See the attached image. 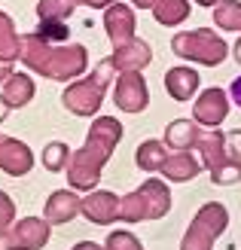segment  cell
<instances>
[{
	"label": "cell",
	"instance_id": "obj_27",
	"mask_svg": "<svg viewBox=\"0 0 241 250\" xmlns=\"http://www.w3.org/2000/svg\"><path fill=\"white\" fill-rule=\"evenodd\" d=\"M12 217H16V202L6 192H0V235L12 226Z\"/></svg>",
	"mask_w": 241,
	"mask_h": 250
},
{
	"label": "cell",
	"instance_id": "obj_1",
	"mask_svg": "<svg viewBox=\"0 0 241 250\" xmlns=\"http://www.w3.org/2000/svg\"><path fill=\"white\" fill-rule=\"evenodd\" d=\"M119 137H122L119 119H113V116H98L95 119V125L88 128L86 144L73 153L70 165H67V183L73 189H83V192L95 189L107 159L113 156V149L119 144Z\"/></svg>",
	"mask_w": 241,
	"mask_h": 250
},
{
	"label": "cell",
	"instance_id": "obj_4",
	"mask_svg": "<svg viewBox=\"0 0 241 250\" xmlns=\"http://www.w3.org/2000/svg\"><path fill=\"white\" fill-rule=\"evenodd\" d=\"M171 210V192L162 180L150 177L141 189H134L122 198L119 205V220L122 223H144V220H159Z\"/></svg>",
	"mask_w": 241,
	"mask_h": 250
},
{
	"label": "cell",
	"instance_id": "obj_24",
	"mask_svg": "<svg viewBox=\"0 0 241 250\" xmlns=\"http://www.w3.org/2000/svg\"><path fill=\"white\" fill-rule=\"evenodd\" d=\"M70 149H67V144H61V141H52V144H46V149H43V168L46 171H52V174H58L61 168L67 171V165H70Z\"/></svg>",
	"mask_w": 241,
	"mask_h": 250
},
{
	"label": "cell",
	"instance_id": "obj_30",
	"mask_svg": "<svg viewBox=\"0 0 241 250\" xmlns=\"http://www.w3.org/2000/svg\"><path fill=\"white\" fill-rule=\"evenodd\" d=\"M229 95H232V101L241 107V77H238V80H232V85H229Z\"/></svg>",
	"mask_w": 241,
	"mask_h": 250
},
{
	"label": "cell",
	"instance_id": "obj_28",
	"mask_svg": "<svg viewBox=\"0 0 241 250\" xmlns=\"http://www.w3.org/2000/svg\"><path fill=\"white\" fill-rule=\"evenodd\" d=\"M43 37V40H49V43H65L67 40V28H65V21L61 24H40V31H37Z\"/></svg>",
	"mask_w": 241,
	"mask_h": 250
},
{
	"label": "cell",
	"instance_id": "obj_26",
	"mask_svg": "<svg viewBox=\"0 0 241 250\" xmlns=\"http://www.w3.org/2000/svg\"><path fill=\"white\" fill-rule=\"evenodd\" d=\"M107 250H144V244L137 241L131 232L116 229V232H110V238H107Z\"/></svg>",
	"mask_w": 241,
	"mask_h": 250
},
{
	"label": "cell",
	"instance_id": "obj_21",
	"mask_svg": "<svg viewBox=\"0 0 241 250\" xmlns=\"http://www.w3.org/2000/svg\"><path fill=\"white\" fill-rule=\"evenodd\" d=\"M3 98L9 101V107H24L34 98V80L28 73H12L3 83Z\"/></svg>",
	"mask_w": 241,
	"mask_h": 250
},
{
	"label": "cell",
	"instance_id": "obj_15",
	"mask_svg": "<svg viewBox=\"0 0 241 250\" xmlns=\"http://www.w3.org/2000/svg\"><path fill=\"white\" fill-rule=\"evenodd\" d=\"M22 58V40L16 37L12 19L0 12V83L12 77V61Z\"/></svg>",
	"mask_w": 241,
	"mask_h": 250
},
{
	"label": "cell",
	"instance_id": "obj_20",
	"mask_svg": "<svg viewBox=\"0 0 241 250\" xmlns=\"http://www.w3.org/2000/svg\"><path fill=\"white\" fill-rule=\"evenodd\" d=\"M168 144L165 141H144L141 146H137V153H134V162H137V168L147 171V174H153V171H162L165 165V159H168Z\"/></svg>",
	"mask_w": 241,
	"mask_h": 250
},
{
	"label": "cell",
	"instance_id": "obj_32",
	"mask_svg": "<svg viewBox=\"0 0 241 250\" xmlns=\"http://www.w3.org/2000/svg\"><path fill=\"white\" fill-rule=\"evenodd\" d=\"M6 113H9V101H6V98H3V95H0V122H3V119H6Z\"/></svg>",
	"mask_w": 241,
	"mask_h": 250
},
{
	"label": "cell",
	"instance_id": "obj_7",
	"mask_svg": "<svg viewBox=\"0 0 241 250\" xmlns=\"http://www.w3.org/2000/svg\"><path fill=\"white\" fill-rule=\"evenodd\" d=\"M229 226V214L217 202H208L205 208H198V214L193 217L189 229L180 241V250H211L214 241L223 235V229Z\"/></svg>",
	"mask_w": 241,
	"mask_h": 250
},
{
	"label": "cell",
	"instance_id": "obj_34",
	"mask_svg": "<svg viewBox=\"0 0 241 250\" xmlns=\"http://www.w3.org/2000/svg\"><path fill=\"white\" fill-rule=\"evenodd\" d=\"M88 6H113V0H83Z\"/></svg>",
	"mask_w": 241,
	"mask_h": 250
},
{
	"label": "cell",
	"instance_id": "obj_31",
	"mask_svg": "<svg viewBox=\"0 0 241 250\" xmlns=\"http://www.w3.org/2000/svg\"><path fill=\"white\" fill-rule=\"evenodd\" d=\"M73 250H104V247H101V244H95V241H80V244L73 247Z\"/></svg>",
	"mask_w": 241,
	"mask_h": 250
},
{
	"label": "cell",
	"instance_id": "obj_23",
	"mask_svg": "<svg viewBox=\"0 0 241 250\" xmlns=\"http://www.w3.org/2000/svg\"><path fill=\"white\" fill-rule=\"evenodd\" d=\"M70 12H73V0H40V6H37L40 24H61Z\"/></svg>",
	"mask_w": 241,
	"mask_h": 250
},
{
	"label": "cell",
	"instance_id": "obj_25",
	"mask_svg": "<svg viewBox=\"0 0 241 250\" xmlns=\"http://www.w3.org/2000/svg\"><path fill=\"white\" fill-rule=\"evenodd\" d=\"M214 21L223 31H241V3L238 0H223V3L214 9Z\"/></svg>",
	"mask_w": 241,
	"mask_h": 250
},
{
	"label": "cell",
	"instance_id": "obj_36",
	"mask_svg": "<svg viewBox=\"0 0 241 250\" xmlns=\"http://www.w3.org/2000/svg\"><path fill=\"white\" fill-rule=\"evenodd\" d=\"M232 55H235V61H241V40L235 43V49H232Z\"/></svg>",
	"mask_w": 241,
	"mask_h": 250
},
{
	"label": "cell",
	"instance_id": "obj_9",
	"mask_svg": "<svg viewBox=\"0 0 241 250\" xmlns=\"http://www.w3.org/2000/svg\"><path fill=\"white\" fill-rule=\"evenodd\" d=\"M113 101H116V107L125 110V113H141V110H147L150 92H147V83L141 77V70L119 73L116 89H113Z\"/></svg>",
	"mask_w": 241,
	"mask_h": 250
},
{
	"label": "cell",
	"instance_id": "obj_3",
	"mask_svg": "<svg viewBox=\"0 0 241 250\" xmlns=\"http://www.w3.org/2000/svg\"><path fill=\"white\" fill-rule=\"evenodd\" d=\"M113 73H116V67H113V61H101V64L88 73L86 80H77L70 83L65 95H61V104H65L73 116H95L98 107L104 104V95L110 89V80Z\"/></svg>",
	"mask_w": 241,
	"mask_h": 250
},
{
	"label": "cell",
	"instance_id": "obj_6",
	"mask_svg": "<svg viewBox=\"0 0 241 250\" xmlns=\"http://www.w3.org/2000/svg\"><path fill=\"white\" fill-rule=\"evenodd\" d=\"M198 153H201V162L205 168L211 171V180L217 186H229L235 180H241V165L232 162L229 149H226V131L220 128H208L198 141Z\"/></svg>",
	"mask_w": 241,
	"mask_h": 250
},
{
	"label": "cell",
	"instance_id": "obj_17",
	"mask_svg": "<svg viewBox=\"0 0 241 250\" xmlns=\"http://www.w3.org/2000/svg\"><path fill=\"white\" fill-rule=\"evenodd\" d=\"M77 214H83V202H80V198L73 195L70 189H58V192L49 195L43 220H49V223H55V226H61V223H70Z\"/></svg>",
	"mask_w": 241,
	"mask_h": 250
},
{
	"label": "cell",
	"instance_id": "obj_22",
	"mask_svg": "<svg viewBox=\"0 0 241 250\" xmlns=\"http://www.w3.org/2000/svg\"><path fill=\"white\" fill-rule=\"evenodd\" d=\"M153 16L159 24H168V28H174V24H180L186 16H189V3L186 0H159Z\"/></svg>",
	"mask_w": 241,
	"mask_h": 250
},
{
	"label": "cell",
	"instance_id": "obj_10",
	"mask_svg": "<svg viewBox=\"0 0 241 250\" xmlns=\"http://www.w3.org/2000/svg\"><path fill=\"white\" fill-rule=\"evenodd\" d=\"M229 113V95L223 89H205L193 104V119L205 128H217Z\"/></svg>",
	"mask_w": 241,
	"mask_h": 250
},
{
	"label": "cell",
	"instance_id": "obj_16",
	"mask_svg": "<svg viewBox=\"0 0 241 250\" xmlns=\"http://www.w3.org/2000/svg\"><path fill=\"white\" fill-rule=\"evenodd\" d=\"M196 119H174L168 128H165V144L174 153H189L196 149L198 141H201V128H196Z\"/></svg>",
	"mask_w": 241,
	"mask_h": 250
},
{
	"label": "cell",
	"instance_id": "obj_11",
	"mask_svg": "<svg viewBox=\"0 0 241 250\" xmlns=\"http://www.w3.org/2000/svg\"><path fill=\"white\" fill-rule=\"evenodd\" d=\"M119 205L122 198H116L107 189H95L92 195L83 202V217L95 226H110L113 220H119Z\"/></svg>",
	"mask_w": 241,
	"mask_h": 250
},
{
	"label": "cell",
	"instance_id": "obj_35",
	"mask_svg": "<svg viewBox=\"0 0 241 250\" xmlns=\"http://www.w3.org/2000/svg\"><path fill=\"white\" fill-rule=\"evenodd\" d=\"M198 3H201V6H220L223 0H198Z\"/></svg>",
	"mask_w": 241,
	"mask_h": 250
},
{
	"label": "cell",
	"instance_id": "obj_13",
	"mask_svg": "<svg viewBox=\"0 0 241 250\" xmlns=\"http://www.w3.org/2000/svg\"><path fill=\"white\" fill-rule=\"evenodd\" d=\"M104 28L110 34L113 46H125L134 40V12L131 6H122V3H113L104 12Z\"/></svg>",
	"mask_w": 241,
	"mask_h": 250
},
{
	"label": "cell",
	"instance_id": "obj_8",
	"mask_svg": "<svg viewBox=\"0 0 241 250\" xmlns=\"http://www.w3.org/2000/svg\"><path fill=\"white\" fill-rule=\"evenodd\" d=\"M49 241V220L28 217L0 235V250H40Z\"/></svg>",
	"mask_w": 241,
	"mask_h": 250
},
{
	"label": "cell",
	"instance_id": "obj_12",
	"mask_svg": "<svg viewBox=\"0 0 241 250\" xmlns=\"http://www.w3.org/2000/svg\"><path fill=\"white\" fill-rule=\"evenodd\" d=\"M0 168L12 177H22L34 168V153L16 137H0Z\"/></svg>",
	"mask_w": 241,
	"mask_h": 250
},
{
	"label": "cell",
	"instance_id": "obj_5",
	"mask_svg": "<svg viewBox=\"0 0 241 250\" xmlns=\"http://www.w3.org/2000/svg\"><path fill=\"white\" fill-rule=\"evenodd\" d=\"M171 49H174V55H180L186 61H198L205 67H217L229 55V46H226L223 37H217L214 31H205V28L177 34L171 40Z\"/></svg>",
	"mask_w": 241,
	"mask_h": 250
},
{
	"label": "cell",
	"instance_id": "obj_37",
	"mask_svg": "<svg viewBox=\"0 0 241 250\" xmlns=\"http://www.w3.org/2000/svg\"><path fill=\"white\" fill-rule=\"evenodd\" d=\"M0 137H3V134H0Z\"/></svg>",
	"mask_w": 241,
	"mask_h": 250
},
{
	"label": "cell",
	"instance_id": "obj_33",
	"mask_svg": "<svg viewBox=\"0 0 241 250\" xmlns=\"http://www.w3.org/2000/svg\"><path fill=\"white\" fill-rule=\"evenodd\" d=\"M159 0H134V6H144V9H156Z\"/></svg>",
	"mask_w": 241,
	"mask_h": 250
},
{
	"label": "cell",
	"instance_id": "obj_14",
	"mask_svg": "<svg viewBox=\"0 0 241 250\" xmlns=\"http://www.w3.org/2000/svg\"><path fill=\"white\" fill-rule=\"evenodd\" d=\"M150 58H153V52H150V46L144 40H134L125 43V46H116V52L110 55L113 67H116V73H131V70H144L150 64Z\"/></svg>",
	"mask_w": 241,
	"mask_h": 250
},
{
	"label": "cell",
	"instance_id": "obj_2",
	"mask_svg": "<svg viewBox=\"0 0 241 250\" xmlns=\"http://www.w3.org/2000/svg\"><path fill=\"white\" fill-rule=\"evenodd\" d=\"M22 64L49 80H77L86 73L88 52L83 46H58L43 40L40 34L22 37Z\"/></svg>",
	"mask_w": 241,
	"mask_h": 250
},
{
	"label": "cell",
	"instance_id": "obj_29",
	"mask_svg": "<svg viewBox=\"0 0 241 250\" xmlns=\"http://www.w3.org/2000/svg\"><path fill=\"white\" fill-rule=\"evenodd\" d=\"M226 149H229L232 162L241 165V131H229V134H226Z\"/></svg>",
	"mask_w": 241,
	"mask_h": 250
},
{
	"label": "cell",
	"instance_id": "obj_19",
	"mask_svg": "<svg viewBox=\"0 0 241 250\" xmlns=\"http://www.w3.org/2000/svg\"><path fill=\"white\" fill-rule=\"evenodd\" d=\"M159 174L168 177V180H174V183H186V180H193L198 174V162L189 153H171L168 159H165V165H162Z\"/></svg>",
	"mask_w": 241,
	"mask_h": 250
},
{
	"label": "cell",
	"instance_id": "obj_18",
	"mask_svg": "<svg viewBox=\"0 0 241 250\" xmlns=\"http://www.w3.org/2000/svg\"><path fill=\"white\" fill-rule=\"evenodd\" d=\"M165 89L174 101H189L198 92V73L193 67H171L165 73Z\"/></svg>",
	"mask_w": 241,
	"mask_h": 250
}]
</instances>
